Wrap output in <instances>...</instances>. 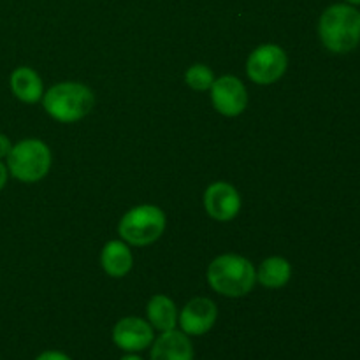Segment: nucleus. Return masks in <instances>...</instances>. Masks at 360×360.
I'll use <instances>...</instances> for the list:
<instances>
[{
	"instance_id": "nucleus-16",
	"label": "nucleus",
	"mask_w": 360,
	"mask_h": 360,
	"mask_svg": "<svg viewBox=\"0 0 360 360\" xmlns=\"http://www.w3.org/2000/svg\"><path fill=\"white\" fill-rule=\"evenodd\" d=\"M185 81L192 90L206 91L210 90L211 84H213L214 74L213 70L207 65H204V63H195V65H192L186 70Z\"/></svg>"
},
{
	"instance_id": "nucleus-1",
	"label": "nucleus",
	"mask_w": 360,
	"mask_h": 360,
	"mask_svg": "<svg viewBox=\"0 0 360 360\" xmlns=\"http://www.w3.org/2000/svg\"><path fill=\"white\" fill-rule=\"evenodd\" d=\"M322 44L336 55H347L360 44V13L350 4H333L319 20Z\"/></svg>"
},
{
	"instance_id": "nucleus-17",
	"label": "nucleus",
	"mask_w": 360,
	"mask_h": 360,
	"mask_svg": "<svg viewBox=\"0 0 360 360\" xmlns=\"http://www.w3.org/2000/svg\"><path fill=\"white\" fill-rule=\"evenodd\" d=\"M35 360H72L69 357L67 354H63V352H58V350H46L42 352V354H39Z\"/></svg>"
},
{
	"instance_id": "nucleus-15",
	"label": "nucleus",
	"mask_w": 360,
	"mask_h": 360,
	"mask_svg": "<svg viewBox=\"0 0 360 360\" xmlns=\"http://www.w3.org/2000/svg\"><path fill=\"white\" fill-rule=\"evenodd\" d=\"M292 266L283 257H269L257 269V281L267 288H281L290 281Z\"/></svg>"
},
{
	"instance_id": "nucleus-9",
	"label": "nucleus",
	"mask_w": 360,
	"mask_h": 360,
	"mask_svg": "<svg viewBox=\"0 0 360 360\" xmlns=\"http://www.w3.org/2000/svg\"><path fill=\"white\" fill-rule=\"evenodd\" d=\"M218 319V308L211 299L193 297L179 313L178 323L186 336H204L213 329Z\"/></svg>"
},
{
	"instance_id": "nucleus-7",
	"label": "nucleus",
	"mask_w": 360,
	"mask_h": 360,
	"mask_svg": "<svg viewBox=\"0 0 360 360\" xmlns=\"http://www.w3.org/2000/svg\"><path fill=\"white\" fill-rule=\"evenodd\" d=\"M211 101L220 115L234 118L245 112L248 105V91L236 76H221L211 84Z\"/></svg>"
},
{
	"instance_id": "nucleus-13",
	"label": "nucleus",
	"mask_w": 360,
	"mask_h": 360,
	"mask_svg": "<svg viewBox=\"0 0 360 360\" xmlns=\"http://www.w3.org/2000/svg\"><path fill=\"white\" fill-rule=\"evenodd\" d=\"M102 269L111 278H123L130 273L134 266V257L129 245L125 241H109L105 243L101 253Z\"/></svg>"
},
{
	"instance_id": "nucleus-11",
	"label": "nucleus",
	"mask_w": 360,
	"mask_h": 360,
	"mask_svg": "<svg viewBox=\"0 0 360 360\" xmlns=\"http://www.w3.org/2000/svg\"><path fill=\"white\" fill-rule=\"evenodd\" d=\"M150 360H193V345L183 330L160 333L151 343Z\"/></svg>"
},
{
	"instance_id": "nucleus-10",
	"label": "nucleus",
	"mask_w": 360,
	"mask_h": 360,
	"mask_svg": "<svg viewBox=\"0 0 360 360\" xmlns=\"http://www.w3.org/2000/svg\"><path fill=\"white\" fill-rule=\"evenodd\" d=\"M204 210L213 220L231 221L241 210V197L231 183L217 181L204 192Z\"/></svg>"
},
{
	"instance_id": "nucleus-2",
	"label": "nucleus",
	"mask_w": 360,
	"mask_h": 360,
	"mask_svg": "<svg viewBox=\"0 0 360 360\" xmlns=\"http://www.w3.org/2000/svg\"><path fill=\"white\" fill-rule=\"evenodd\" d=\"M207 283L225 297H245L257 283V271L248 259L234 253L217 257L207 267Z\"/></svg>"
},
{
	"instance_id": "nucleus-18",
	"label": "nucleus",
	"mask_w": 360,
	"mask_h": 360,
	"mask_svg": "<svg viewBox=\"0 0 360 360\" xmlns=\"http://www.w3.org/2000/svg\"><path fill=\"white\" fill-rule=\"evenodd\" d=\"M13 150V143H11L9 137L6 134H0V160L2 158H7V155Z\"/></svg>"
},
{
	"instance_id": "nucleus-19",
	"label": "nucleus",
	"mask_w": 360,
	"mask_h": 360,
	"mask_svg": "<svg viewBox=\"0 0 360 360\" xmlns=\"http://www.w3.org/2000/svg\"><path fill=\"white\" fill-rule=\"evenodd\" d=\"M7 179H9V169H7V165L0 160V192H2L4 186L7 185Z\"/></svg>"
},
{
	"instance_id": "nucleus-3",
	"label": "nucleus",
	"mask_w": 360,
	"mask_h": 360,
	"mask_svg": "<svg viewBox=\"0 0 360 360\" xmlns=\"http://www.w3.org/2000/svg\"><path fill=\"white\" fill-rule=\"evenodd\" d=\"M42 105L56 122L74 123L90 115L95 105V95L86 84L63 81L42 95Z\"/></svg>"
},
{
	"instance_id": "nucleus-8",
	"label": "nucleus",
	"mask_w": 360,
	"mask_h": 360,
	"mask_svg": "<svg viewBox=\"0 0 360 360\" xmlns=\"http://www.w3.org/2000/svg\"><path fill=\"white\" fill-rule=\"evenodd\" d=\"M153 330L148 320L139 316H125L118 320L112 329V341L120 350L127 354H139L151 347L155 340Z\"/></svg>"
},
{
	"instance_id": "nucleus-5",
	"label": "nucleus",
	"mask_w": 360,
	"mask_h": 360,
	"mask_svg": "<svg viewBox=\"0 0 360 360\" xmlns=\"http://www.w3.org/2000/svg\"><path fill=\"white\" fill-rule=\"evenodd\" d=\"M165 225L167 220L160 207L153 204H143L123 214L118 224V234L127 245L148 246L160 239Z\"/></svg>"
},
{
	"instance_id": "nucleus-21",
	"label": "nucleus",
	"mask_w": 360,
	"mask_h": 360,
	"mask_svg": "<svg viewBox=\"0 0 360 360\" xmlns=\"http://www.w3.org/2000/svg\"><path fill=\"white\" fill-rule=\"evenodd\" d=\"M345 4H350V6H360V0H345Z\"/></svg>"
},
{
	"instance_id": "nucleus-20",
	"label": "nucleus",
	"mask_w": 360,
	"mask_h": 360,
	"mask_svg": "<svg viewBox=\"0 0 360 360\" xmlns=\"http://www.w3.org/2000/svg\"><path fill=\"white\" fill-rule=\"evenodd\" d=\"M120 360H144V359L137 354H127V355H123Z\"/></svg>"
},
{
	"instance_id": "nucleus-14",
	"label": "nucleus",
	"mask_w": 360,
	"mask_h": 360,
	"mask_svg": "<svg viewBox=\"0 0 360 360\" xmlns=\"http://www.w3.org/2000/svg\"><path fill=\"white\" fill-rule=\"evenodd\" d=\"M146 316L151 327L160 330V333L172 330L178 327V308H176L174 301L171 297H167V295H153L146 306Z\"/></svg>"
},
{
	"instance_id": "nucleus-4",
	"label": "nucleus",
	"mask_w": 360,
	"mask_h": 360,
	"mask_svg": "<svg viewBox=\"0 0 360 360\" xmlns=\"http://www.w3.org/2000/svg\"><path fill=\"white\" fill-rule=\"evenodd\" d=\"M51 150L39 139H23L13 144L7 155V169L14 179L21 183H37L48 176L51 169Z\"/></svg>"
},
{
	"instance_id": "nucleus-6",
	"label": "nucleus",
	"mask_w": 360,
	"mask_h": 360,
	"mask_svg": "<svg viewBox=\"0 0 360 360\" xmlns=\"http://www.w3.org/2000/svg\"><path fill=\"white\" fill-rule=\"evenodd\" d=\"M288 67V56L278 44H262L253 49L246 62V74L255 84H273L283 77Z\"/></svg>"
},
{
	"instance_id": "nucleus-22",
	"label": "nucleus",
	"mask_w": 360,
	"mask_h": 360,
	"mask_svg": "<svg viewBox=\"0 0 360 360\" xmlns=\"http://www.w3.org/2000/svg\"><path fill=\"white\" fill-rule=\"evenodd\" d=\"M359 13H360V9H359Z\"/></svg>"
},
{
	"instance_id": "nucleus-12",
	"label": "nucleus",
	"mask_w": 360,
	"mask_h": 360,
	"mask_svg": "<svg viewBox=\"0 0 360 360\" xmlns=\"http://www.w3.org/2000/svg\"><path fill=\"white\" fill-rule=\"evenodd\" d=\"M9 84L14 97L25 104H35L42 101V95H44L42 79L30 67H16L11 74Z\"/></svg>"
}]
</instances>
